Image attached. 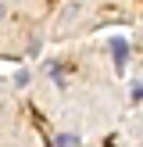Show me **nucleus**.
Returning a JSON list of instances; mask_svg holds the SVG:
<instances>
[{
	"label": "nucleus",
	"mask_w": 143,
	"mask_h": 147,
	"mask_svg": "<svg viewBox=\"0 0 143 147\" xmlns=\"http://www.w3.org/2000/svg\"><path fill=\"white\" fill-rule=\"evenodd\" d=\"M111 54H114V65H118V68H125V61H129V47H125V40H111Z\"/></svg>",
	"instance_id": "obj_1"
},
{
	"label": "nucleus",
	"mask_w": 143,
	"mask_h": 147,
	"mask_svg": "<svg viewBox=\"0 0 143 147\" xmlns=\"http://www.w3.org/2000/svg\"><path fill=\"white\" fill-rule=\"evenodd\" d=\"M54 147H82V140H79L75 133H57L54 136Z\"/></svg>",
	"instance_id": "obj_2"
},
{
	"label": "nucleus",
	"mask_w": 143,
	"mask_h": 147,
	"mask_svg": "<svg viewBox=\"0 0 143 147\" xmlns=\"http://www.w3.org/2000/svg\"><path fill=\"white\" fill-rule=\"evenodd\" d=\"M47 76L54 79L57 86H64V65H47Z\"/></svg>",
	"instance_id": "obj_3"
},
{
	"label": "nucleus",
	"mask_w": 143,
	"mask_h": 147,
	"mask_svg": "<svg viewBox=\"0 0 143 147\" xmlns=\"http://www.w3.org/2000/svg\"><path fill=\"white\" fill-rule=\"evenodd\" d=\"M132 97H136V100H143V86H140V83L132 86Z\"/></svg>",
	"instance_id": "obj_4"
},
{
	"label": "nucleus",
	"mask_w": 143,
	"mask_h": 147,
	"mask_svg": "<svg viewBox=\"0 0 143 147\" xmlns=\"http://www.w3.org/2000/svg\"><path fill=\"white\" fill-rule=\"evenodd\" d=\"M0 18H4V4H0Z\"/></svg>",
	"instance_id": "obj_5"
}]
</instances>
